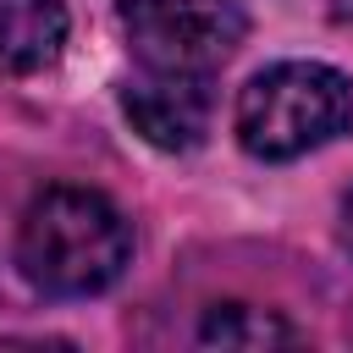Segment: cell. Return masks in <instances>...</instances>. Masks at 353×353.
Instances as JSON below:
<instances>
[{"mask_svg":"<svg viewBox=\"0 0 353 353\" xmlns=\"http://www.w3.org/2000/svg\"><path fill=\"white\" fill-rule=\"evenodd\" d=\"M342 243H347V254H353V188H347V199H342Z\"/></svg>","mask_w":353,"mask_h":353,"instance_id":"7","label":"cell"},{"mask_svg":"<svg viewBox=\"0 0 353 353\" xmlns=\"http://www.w3.org/2000/svg\"><path fill=\"white\" fill-rule=\"evenodd\" d=\"M132 259L127 215L94 188H44L17 226V265L50 298H94Z\"/></svg>","mask_w":353,"mask_h":353,"instance_id":"1","label":"cell"},{"mask_svg":"<svg viewBox=\"0 0 353 353\" xmlns=\"http://www.w3.org/2000/svg\"><path fill=\"white\" fill-rule=\"evenodd\" d=\"M204 347H292L298 331L281 314H265L254 303H215L199 325Z\"/></svg>","mask_w":353,"mask_h":353,"instance_id":"6","label":"cell"},{"mask_svg":"<svg viewBox=\"0 0 353 353\" xmlns=\"http://www.w3.org/2000/svg\"><path fill=\"white\" fill-rule=\"evenodd\" d=\"M66 44L61 0H0V77L44 72Z\"/></svg>","mask_w":353,"mask_h":353,"instance_id":"5","label":"cell"},{"mask_svg":"<svg viewBox=\"0 0 353 353\" xmlns=\"http://www.w3.org/2000/svg\"><path fill=\"white\" fill-rule=\"evenodd\" d=\"M210 77H182V72H143L121 88V110L132 132L154 149H193L210 132Z\"/></svg>","mask_w":353,"mask_h":353,"instance_id":"4","label":"cell"},{"mask_svg":"<svg viewBox=\"0 0 353 353\" xmlns=\"http://www.w3.org/2000/svg\"><path fill=\"white\" fill-rule=\"evenodd\" d=\"M116 11L143 72L210 77L248 39V11L237 0H121Z\"/></svg>","mask_w":353,"mask_h":353,"instance_id":"3","label":"cell"},{"mask_svg":"<svg viewBox=\"0 0 353 353\" xmlns=\"http://www.w3.org/2000/svg\"><path fill=\"white\" fill-rule=\"evenodd\" d=\"M353 121V83L320 61L265 66L237 94V143L254 160H298Z\"/></svg>","mask_w":353,"mask_h":353,"instance_id":"2","label":"cell"},{"mask_svg":"<svg viewBox=\"0 0 353 353\" xmlns=\"http://www.w3.org/2000/svg\"><path fill=\"white\" fill-rule=\"evenodd\" d=\"M331 17H336V22H347V28H353V0H331Z\"/></svg>","mask_w":353,"mask_h":353,"instance_id":"8","label":"cell"}]
</instances>
